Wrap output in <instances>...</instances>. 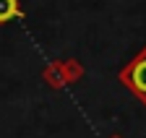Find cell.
<instances>
[{
	"mask_svg": "<svg viewBox=\"0 0 146 138\" xmlns=\"http://www.w3.org/2000/svg\"><path fill=\"white\" fill-rule=\"evenodd\" d=\"M117 81L146 104V47H141V52L131 63H125V68L117 73Z\"/></svg>",
	"mask_w": 146,
	"mask_h": 138,
	"instance_id": "6da1fadb",
	"label": "cell"
},
{
	"mask_svg": "<svg viewBox=\"0 0 146 138\" xmlns=\"http://www.w3.org/2000/svg\"><path fill=\"white\" fill-rule=\"evenodd\" d=\"M21 18H24V11L18 5V0H0V24H11Z\"/></svg>",
	"mask_w": 146,
	"mask_h": 138,
	"instance_id": "7a4b0ae2",
	"label": "cell"
}]
</instances>
